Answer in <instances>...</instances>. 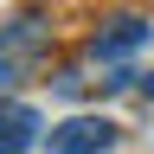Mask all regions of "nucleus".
I'll return each mask as SVG.
<instances>
[{"label": "nucleus", "instance_id": "1", "mask_svg": "<svg viewBox=\"0 0 154 154\" xmlns=\"http://www.w3.org/2000/svg\"><path fill=\"white\" fill-rule=\"evenodd\" d=\"M45 148L51 154H103V148H116V122L109 116H71L45 135Z\"/></svg>", "mask_w": 154, "mask_h": 154}, {"label": "nucleus", "instance_id": "2", "mask_svg": "<svg viewBox=\"0 0 154 154\" xmlns=\"http://www.w3.org/2000/svg\"><path fill=\"white\" fill-rule=\"evenodd\" d=\"M38 109L32 103H0V154H26V148H38Z\"/></svg>", "mask_w": 154, "mask_h": 154}, {"label": "nucleus", "instance_id": "3", "mask_svg": "<svg viewBox=\"0 0 154 154\" xmlns=\"http://www.w3.org/2000/svg\"><path fill=\"white\" fill-rule=\"evenodd\" d=\"M38 38H45V19H19L13 32H0V90L19 84V58H26Z\"/></svg>", "mask_w": 154, "mask_h": 154}, {"label": "nucleus", "instance_id": "4", "mask_svg": "<svg viewBox=\"0 0 154 154\" xmlns=\"http://www.w3.org/2000/svg\"><path fill=\"white\" fill-rule=\"evenodd\" d=\"M135 45H148V19H135V13L109 19V26L90 38V51H96V58H122V51H135Z\"/></svg>", "mask_w": 154, "mask_h": 154}]
</instances>
